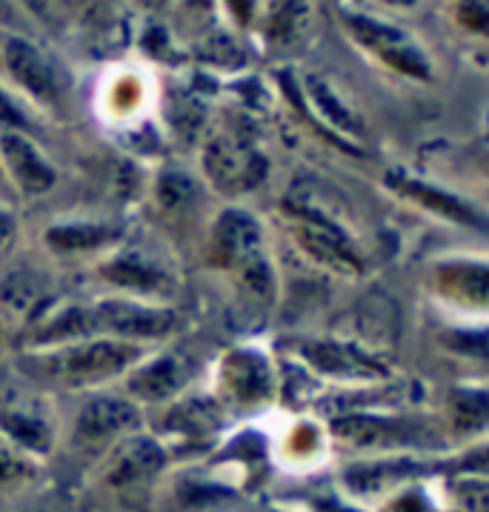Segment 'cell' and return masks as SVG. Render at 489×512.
I'll return each mask as SVG.
<instances>
[{"label": "cell", "mask_w": 489, "mask_h": 512, "mask_svg": "<svg viewBox=\"0 0 489 512\" xmlns=\"http://www.w3.org/2000/svg\"><path fill=\"white\" fill-rule=\"evenodd\" d=\"M138 421V412L121 398H95L83 407L78 418V435L83 441H106L115 432L129 430Z\"/></svg>", "instance_id": "obj_11"}, {"label": "cell", "mask_w": 489, "mask_h": 512, "mask_svg": "<svg viewBox=\"0 0 489 512\" xmlns=\"http://www.w3.org/2000/svg\"><path fill=\"white\" fill-rule=\"evenodd\" d=\"M306 358V364L321 369L335 378H384L387 367H381L367 352L338 341H306L298 347Z\"/></svg>", "instance_id": "obj_9"}, {"label": "cell", "mask_w": 489, "mask_h": 512, "mask_svg": "<svg viewBox=\"0 0 489 512\" xmlns=\"http://www.w3.org/2000/svg\"><path fill=\"white\" fill-rule=\"evenodd\" d=\"M163 467V450L152 438H129L115 452L109 464V481L112 484H132L143 475H152Z\"/></svg>", "instance_id": "obj_12"}, {"label": "cell", "mask_w": 489, "mask_h": 512, "mask_svg": "<svg viewBox=\"0 0 489 512\" xmlns=\"http://www.w3.org/2000/svg\"><path fill=\"white\" fill-rule=\"evenodd\" d=\"M186 364L178 355H163L149 367H141L129 378V390L146 401H161L184 384Z\"/></svg>", "instance_id": "obj_13"}, {"label": "cell", "mask_w": 489, "mask_h": 512, "mask_svg": "<svg viewBox=\"0 0 489 512\" xmlns=\"http://www.w3.org/2000/svg\"><path fill=\"white\" fill-rule=\"evenodd\" d=\"M12 238V218L6 212H0V246Z\"/></svg>", "instance_id": "obj_21"}, {"label": "cell", "mask_w": 489, "mask_h": 512, "mask_svg": "<svg viewBox=\"0 0 489 512\" xmlns=\"http://www.w3.org/2000/svg\"><path fill=\"white\" fill-rule=\"evenodd\" d=\"M306 89L312 92V98L315 103L324 109V115L332 123H338L341 129H347V132H355V135H361L364 132V123L358 121V115L349 109L347 103L338 101V95L326 86L324 81H318V78H306Z\"/></svg>", "instance_id": "obj_18"}, {"label": "cell", "mask_w": 489, "mask_h": 512, "mask_svg": "<svg viewBox=\"0 0 489 512\" xmlns=\"http://www.w3.org/2000/svg\"><path fill=\"white\" fill-rule=\"evenodd\" d=\"M103 275L112 281V284H118V287L126 289H161L166 284V275H163L161 269L149 267V264H143L141 258H118V261H112V264H106L103 267Z\"/></svg>", "instance_id": "obj_16"}, {"label": "cell", "mask_w": 489, "mask_h": 512, "mask_svg": "<svg viewBox=\"0 0 489 512\" xmlns=\"http://www.w3.org/2000/svg\"><path fill=\"white\" fill-rule=\"evenodd\" d=\"M206 169L212 181L229 192H244L264 181V158L241 138H215L206 149Z\"/></svg>", "instance_id": "obj_6"}, {"label": "cell", "mask_w": 489, "mask_h": 512, "mask_svg": "<svg viewBox=\"0 0 489 512\" xmlns=\"http://www.w3.org/2000/svg\"><path fill=\"white\" fill-rule=\"evenodd\" d=\"M215 255L224 267L249 269L264 261L261 255V226L258 221L241 212V209H226L215 226Z\"/></svg>", "instance_id": "obj_7"}, {"label": "cell", "mask_w": 489, "mask_h": 512, "mask_svg": "<svg viewBox=\"0 0 489 512\" xmlns=\"http://www.w3.org/2000/svg\"><path fill=\"white\" fill-rule=\"evenodd\" d=\"M0 152L12 172V181L21 186L26 195H41L55 184V169L46 164L38 146L26 141L18 132L0 135Z\"/></svg>", "instance_id": "obj_10"}, {"label": "cell", "mask_w": 489, "mask_h": 512, "mask_svg": "<svg viewBox=\"0 0 489 512\" xmlns=\"http://www.w3.org/2000/svg\"><path fill=\"white\" fill-rule=\"evenodd\" d=\"M29 472V464L23 458V452L9 450L3 441H0V478H23Z\"/></svg>", "instance_id": "obj_20"}, {"label": "cell", "mask_w": 489, "mask_h": 512, "mask_svg": "<svg viewBox=\"0 0 489 512\" xmlns=\"http://www.w3.org/2000/svg\"><path fill=\"white\" fill-rule=\"evenodd\" d=\"M115 238V229L109 226H95V224H66L49 229L46 241L55 246V249H63V252H75V249H92V246H101L106 241Z\"/></svg>", "instance_id": "obj_17"}, {"label": "cell", "mask_w": 489, "mask_h": 512, "mask_svg": "<svg viewBox=\"0 0 489 512\" xmlns=\"http://www.w3.org/2000/svg\"><path fill=\"white\" fill-rule=\"evenodd\" d=\"M0 430L29 452H46L52 444V424L41 404L18 392L0 398Z\"/></svg>", "instance_id": "obj_8"}, {"label": "cell", "mask_w": 489, "mask_h": 512, "mask_svg": "<svg viewBox=\"0 0 489 512\" xmlns=\"http://www.w3.org/2000/svg\"><path fill=\"white\" fill-rule=\"evenodd\" d=\"M141 349L126 341H83L78 347H63L46 358H38L35 369L58 378L63 384H98L129 367Z\"/></svg>", "instance_id": "obj_1"}, {"label": "cell", "mask_w": 489, "mask_h": 512, "mask_svg": "<svg viewBox=\"0 0 489 512\" xmlns=\"http://www.w3.org/2000/svg\"><path fill=\"white\" fill-rule=\"evenodd\" d=\"M347 26L364 49L378 55L392 69H401L404 75H412V78H429L427 55L398 26H389L378 18L361 15V12H347Z\"/></svg>", "instance_id": "obj_3"}, {"label": "cell", "mask_w": 489, "mask_h": 512, "mask_svg": "<svg viewBox=\"0 0 489 512\" xmlns=\"http://www.w3.org/2000/svg\"><path fill=\"white\" fill-rule=\"evenodd\" d=\"M289 209L298 218V235H301L304 249H309L324 267L338 269V272L361 269V258L349 241V235L332 218H326V212L304 204L301 198H289Z\"/></svg>", "instance_id": "obj_4"}, {"label": "cell", "mask_w": 489, "mask_h": 512, "mask_svg": "<svg viewBox=\"0 0 489 512\" xmlns=\"http://www.w3.org/2000/svg\"><path fill=\"white\" fill-rule=\"evenodd\" d=\"M86 338L89 335H118V338H158L175 327L172 309H155L135 301H101L83 307Z\"/></svg>", "instance_id": "obj_2"}, {"label": "cell", "mask_w": 489, "mask_h": 512, "mask_svg": "<svg viewBox=\"0 0 489 512\" xmlns=\"http://www.w3.org/2000/svg\"><path fill=\"white\" fill-rule=\"evenodd\" d=\"M229 390L241 401H264L269 392V369H266L261 355L252 352H238L229 358V372H226Z\"/></svg>", "instance_id": "obj_14"}, {"label": "cell", "mask_w": 489, "mask_h": 512, "mask_svg": "<svg viewBox=\"0 0 489 512\" xmlns=\"http://www.w3.org/2000/svg\"><path fill=\"white\" fill-rule=\"evenodd\" d=\"M43 295H46V289H43L41 278H35V275H15L3 284V292H0L3 304L18 309V312H35Z\"/></svg>", "instance_id": "obj_19"}, {"label": "cell", "mask_w": 489, "mask_h": 512, "mask_svg": "<svg viewBox=\"0 0 489 512\" xmlns=\"http://www.w3.org/2000/svg\"><path fill=\"white\" fill-rule=\"evenodd\" d=\"M6 66L15 75V81L26 86L38 101H61L66 78H63L61 66L52 61L41 46L23 41V38L6 41Z\"/></svg>", "instance_id": "obj_5"}, {"label": "cell", "mask_w": 489, "mask_h": 512, "mask_svg": "<svg viewBox=\"0 0 489 512\" xmlns=\"http://www.w3.org/2000/svg\"><path fill=\"white\" fill-rule=\"evenodd\" d=\"M389 184L395 186V189H401V192H407L412 198H418L421 204L432 206L435 212H441V215H447L452 221H461V224H478V215L469 209L464 201H458V198H452L447 192H441V189H432L429 184H418V181H412L407 175H389Z\"/></svg>", "instance_id": "obj_15"}]
</instances>
